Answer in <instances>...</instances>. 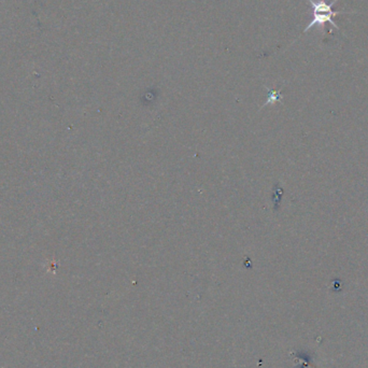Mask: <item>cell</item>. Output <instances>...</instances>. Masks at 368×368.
Here are the masks:
<instances>
[{"mask_svg":"<svg viewBox=\"0 0 368 368\" xmlns=\"http://www.w3.org/2000/svg\"><path fill=\"white\" fill-rule=\"evenodd\" d=\"M311 4L312 9H314V18L307 25L304 32H307L309 29L315 26H320L321 28L324 27V24L331 23L332 26L335 27L336 29H339V27L336 25L335 22L333 18L335 17L337 14L340 13H348L345 11H334L333 7L335 5L338 0H333L331 4H326L324 0H308Z\"/></svg>","mask_w":368,"mask_h":368,"instance_id":"1","label":"cell"}]
</instances>
